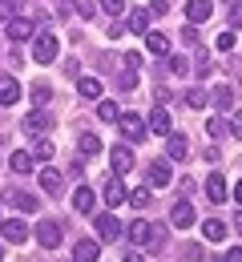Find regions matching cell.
Returning <instances> with one entry per match:
<instances>
[{"label":"cell","instance_id":"6da1fadb","mask_svg":"<svg viewBox=\"0 0 242 262\" xmlns=\"http://www.w3.org/2000/svg\"><path fill=\"white\" fill-rule=\"evenodd\" d=\"M57 53H61L57 33H40V36L33 40V57L40 61V65H53V61H57Z\"/></svg>","mask_w":242,"mask_h":262},{"label":"cell","instance_id":"7a4b0ae2","mask_svg":"<svg viewBox=\"0 0 242 262\" xmlns=\"http://www.w3.org/2000/svg\"><path fill=\"white\" fill-rule=\"evenodd\" d=\"M117 125H121V133H125V141H134V145H138L141 137H145V121H141L138 113H121V117H117Z\"/></svg>","mask_w":242,"mask_h":262},{"label":"cell","instance_id":"3957f363","mask_svg":"<svg viewBox=\"0 0 242 262\" xmlns=\"http://www.w3.org/2000/svg\"><path fill=\"white\" fill-rule=\"evenodd\" d=\"M101 194H105V202H109V206H121V202L129 198V190L121 186V173H113V178H105V182H101Z\"/></svg>","mask_w":242,"mask_h":262},{"label":"cell","instance_id":"277c9868","mask_svg":"<svg viewBox=\"0 0 242 262\" xmlns=\"http://www.w3.org/2000/svg\"><path fill=\"white\" fill-rule=\"evenodd\" d=\"M36 242H40L45 250H57V246H61V222H40V226H36Z\"/></svg>","mask_w":242,"mask_h":262},{"label":"cell","instance_id":"5b68a950","mask_svg":"<svg viewBox=\"0 0 242 262\" xmlns=\"http://www.w3.org/2000/svg\"><path fill=\"white\" fill-rule=\"evenodd\" d=\"M97 238H101V242H117V238H121V222H117L113 214H101V218H97Z\"/></svg>","mask_w":242,"mask_h":262},{"label":"cell","instance_id":"8992f818","mask_svg":"<svg viewBox=\"0 0 242 262\" xmlns=\"http://www.w3.org/2000/svg\"><path fill=\"white\" fill-rule=\"evenodd\" d=\"M170 222L178 230H186V226H194V206L182 198V202H173V210H170Z\"/></svg>","mask_w":242,"mask_h":262},{"label":"cell","instance_id":"52a82bcc","mask_svg":"<svg viewBox=\"0 0 242 262\" xmlns=\"http://www.w3.org/2000/svg\"><path fill=\"white\" fill-rule=\"evenodd\" d=\"M0 234H4V242H25V238H29V226H25L20 218H4V222H0Z\"/></svg>","mask_w":242,"mask_h":262},{"label":"cell","instance_id":"ba28073f","mask_svg":"<svg viewBox=\"0 0 242 262\" xmlns=\"http://www.w3.org/2000/svg\"><path fill=\"white\" fill-rule=\"evenodd\" d=\"M93 206H97V194H93L89 186H77V190H73V210H77V214H89Z\"/></svg>","mask_w":242,"mask_h":262},{"label":"cell","instance_id":"9c48e42d","mask_svg":"<svg viewBox=\"0 0 242 262\" xmlns=\"http://www.w3.org/2000/svg\"><path fill=\"white\" fill-rule=\"evenodd\" d=\"M149 186H170V158H153V165H149Z\"/></svg>","mask_w":242,"mask_h":262},{"label":"cell","instance_id":"30bf717a","mask_svg":"<svg viewBox=\"0 0 242 262\" xmlns=\"http://www.w3.org/2000/svg\"><path fill=\"white\" fill-rule=\"evenodd\" d=\"M97 254H101V242H93V238H81V242L73 246V258L77 262H93Z\"/></svg>","mask_w":242,"mask_h":262},{"label":"cell","instance_id":"8fae6325","mask_svg":"<svg viewBox=\"0 0 242 262\" xmlns=\"http://www.w3.org/2000/svg\"><path fill=\"white\" fill-rule=\"evenodd\" d=\"M129 238H134L138 246H149V242H158V238H153V226H149L145 218H138V222H129Z\"/></svg>","mask_w":242,"mask_h":262},{"label":"cell","instance_id":"7c38bea8","mask_svg":"<svg viewBox=\"0 0 242 262\" xmlns=\"http://www.w3.org/2000/svg\"><path fill=\"white\" fill-rule=\"evenodd\" d=\"M109 162H113V173H129V169H134V154H129L125 145H113Z\"/></svg>","mask_w":242,"mask_h":262},{"label":"cell","instance_id":"4fadbf2b","mask_svg":"<svg viewBox=\"0 0 242 262\" xmlns=\"http://www.w3.org/2000/svg\"><path fill=\"white\" fill-rule=\"evenodd\" d=\"M40 190L61 194V190H65V173H61V169H40Z\"/></svg>","mask_w":242,"mask_h":262},{"label":"cell","instance_id":"5bb4252c","mask_svg":"<svg viewBox=\"0 0 242 262\" xmlns=\"http://www.w3.org/2000/svg\"><path fill=\"white\" fill-rule=\"evenodd\" d=\"M166 137H170V141H166V149H170V162H182V158H186V154H190V141H186V137H182V133H166Z\"/></svg>","mask_w":242,"mask_h":262},{"label":"cell","instance_id":"9a60e30c","mask_svg":"<svg viewBox=\"0 0 242 262\" xmlns=\"http://www.w3.org/2000/svg\"><path fill=\"white\" fill-rule=\"evenodd\" d=\"M206 198H210V202H226V198H230V194H226V178H222V173H210V178H206Z\"/></svg>","mask_w":242,"mask_h":262},{"label":"cell","instance_id":"2e32d148","mask_svg":"<svg viewBox=\"0 0 242 262\" xmlns=\"http://www.w3.org/2000/svg\"><path fill=\"white\" fill-rule=\"evenodd\" d=\"M210 12H214V0H190V4H186V16H190L194 25H202Z\"/></svg>","mask_w":242,"mask_h":262},{"label":"cell","instance_id":"e0dca14e","mask_svg":"<svg viewBox=\"0 0 242 262\" xmlns=\"http://www.w3.org/2000/svg\"><path fill=\"white\" fill-rule=\"evenodd\" d=\"M20 101V85L12 77H0V105H16Z\"/></svg>","mask_w":242,"mask_h":262},{"label":"cell","instance_id":"ac0fdd59","mask_svg":"<svg viewBox=\"0 0 242 262\" xmlns=\"http://www.w3.org/2000/svg\"><path fill=\"white\" fill-rule=\"evenodd\" d=\"M145 129H153V133H170V113L158 105L153 113H149V121H145Z\"/></svg>","mask_w":242,"mask_h":262},{"label":"cell","instance_id":"d6986e66","mask_svg":"<svg viewBox=\"0 0 242 262\" xmlns=\"http://www.w3.org/2000/svg\"><path fill=\"white\" fill-rule=\"evenodd\" d=\"M8 36H12V40H25V36H33V20H29V16H16V20H8Z\"/></svg>","mask_w":242,"mask_h":262},{"label":"cell","instance_id":"ffe728a7","mask_svg":"<svg viewBox=\"0 0 242 262\" xmlns=\"http://www.w3.org/2000/svg\"><path fill=\"white\" fill-rule=\"evenodd\" d=\"M210 101L218 105V113H226V109L234 105V89H230V85H218V89L210 93Z\"/></svg>","mask_w":242,"mask_h":262},{"label":"cell","instance_id":"44dd1931","mask_svg":"<svg viewBox=\"0 0 242 262\" xmlns=\"http://www.w3.org/2000/svg\"><path fill=\"white\" fill-rule=\"evenodd\" d=\"M202 234H206L210 242H222V238H226V222H222V218H206V222H202Z\"/></svg>","mask_w":242,"mask_h":262},{"label":"cell","instance_id":"7402d4cb","mask_svg":"<svg viewBox=\"0 0 242 262\" xmlns=\"http://www.w3.org/2000/svg\"><path fill=\"white\" fill-rule=\"evenodd\" d=\"M145 49H149L153 57H166V53H170V40L162 33H145Z\"/></svg>","mask_w":242,"mask_h":262},{"label":"cell","instance_id":"603a6c76","mask_svg":"<svg viewBox=\"0 0 242 262\" xmlns=\"http://www.w3.org/2000/svg\"><path fill=\"white\" fill-rule=\"evenodd\" d=\"M77 149H81V158H93V154H101V141H97V133H81Z\"/></svg>","mask_w":242,"mask_h":262},{"label":"cell","instance_id":"cb8c5ba5","mask_svg":"<svg viewBox=\"0 0 242 262\" xmlns=\"http://www.w3.org/2000/svg\"><path fill=\"white\" fill-rule=\"evenodd\" d=\"M77 93H81V97H101V81H97V77H81V81H77Z\"/></svg>","mask_w":242,"mask_h":262},{"label":"cell","instance_id":"d4e9b609","mask_svg":"<svg viewBox=\"0 0 242 262\" xmlns=\"http://www.w3.org/2000/svg\"><path fill=\"white\" fill-rule=\"evenodd\" d=\"M25 129L33 133V137H40V133L49 129V117H45V113L36 109V113H29V117H25Z\"/></svg>","mask_w":242,"mask_h":262},{"label":"cell","instance_id":"484cf974","mask_svg":"<svg viewBox=\"0 0 242 262\" xmlns=\"http://www.w3.org/2000/svg\"><path fill=\"white\" fill-rule=\"evenodd\" d=\"M8 202H12L16 210H25V214H36V206H40L33 194H20V190H16V194H8Z\"/></svg>","mask_w":242,"mask_h":262},{"label":"cell","instance_id":"4316f807","mask_svg":"<svg viewBox=\"0 0 242 262\" xmlns=\"http://www.w3.org/2000/svg\"><path fill=\"white\" fill-rule=\"evenodd\" d=\"M12 169H16V173H33V154H29V149H16V154H12Z\"/></svg>","mask_w":242,"mask_h":262},{"label":"cell","instance_id":"83f0119b","mask_svg":"<svg viewBox=\"0 0 242 262\" xmlns=\"http://www.w3.org/2000/svg\"><path fill=\"white\" fill-rule=\"evenodd\" d=\"M125 29H129V33H145V29H149V12H129V25H125Z\"/></svg>","mask_w":242,"mask_h":262},{"label":"cell","instance_id":"f1b7e54d","mask_svg":"<svg viewBox=\"0 0 242 262\" xmlns=\"http://www.w3.org/2000/svg\"><path fill=\"white\" fill-rule=\"evenodd\" d=\"M33 154H36V158H53V154H57V141L40 133V137H36V149H33Z\"/></svg>","mask_w":242,"mask_h":262},{"label":"cell","instance_id":"f546056e","mask_svg":"<svg viewBox=\"0 0 242 262\" xmlns=\"http://www.w3.org/2000/svg\"><path fill=\"white\" fill-rule=\"evenodd\" d=\"M97 117H101V121H117V117H121L117 101H101V105H97Z\"/></svg>","mask_w":242,"mask_h":262},{"label":"cell","instance_id":"4dcf8cb0","mask_svg":"<svg viewBox=\"0 0 242 262\" xmlns=\"http://www.w3.org/2000/svg\"><path fill=\"white\" fill-rule=\"evenodd\" d=\"M206 101H210V93H202L198 85H194V89H186V105H190V109H202Z\"/></svg>","mask_w":242,"mask_h":262},{"label":"cell","instance_id":"1f68e13d","mask_svg":"<svg viewBox=\"0 0 242 262\" xmlns=\"http://www.w3.org/2000/svg\"><path fill=\"white\" fill-rule=\"evenodd\" d=\"M194 73H198V77H210V53H206V49L194 53Z\"/></svg>","mask_w":242,"mask_h":262},{"label":"cell","instance_id":"d6a6232c","mask_svg":"<svg viewBox=\"0 0 242 262\" xmlns=\"http://www.w3.org/2000/svg\"><path fill=\"white\" fill-rule=\"evenodd\" d=\"M33 101L36 105H49V101H53V89H49V85H33Z\"/></svg>","mask_w":242,"mask_h":262},{"label":"cell","instance_id":"836d02e7","mask_svg":"<svg viewBox=\"0 0 242 262\" xmlns=\"http://www.w3.org/2000/svg\"><path fill=\"white\" fill-rule=\"evenodd\" d=\"M206 129H210V137H222V133L230 129V125H226L222 117H210V125H206Z\"/></svg>","mask_w":242,"mask_h":262},{"label":"cell","instance_id":"e575fe53","mask_svg":"<svg viewBox=\"0 0 242 262\" xmlns=\"http://www.w3.org/2000/svg\"><path fill=\"white\" fill-rule=\"evenodd\" d=\"M134 85H138V69L125 65V73H121V89H134Z\"/></svg>","mask_w":242,"mask_h":262},{"label":"cell","instance_id":"d590c367","mask_svg":"<svg viewBox=\"0 0 242 262\" xmlns=\"http://www.w3.org/2000/svg\"><path fill=\"white\" fill-rule=\"evenodd\" d=\"M101 8L113 12V16H121V12H125V0H101Z\"/></svg>","mask_w":242,"mask_h":262},{"label":"cell","instance_id":"8d00e7d4","mask_svg":"<svg viewBox=\"0 0 242 262\" xmlns=\"http://www.w3.org/2000/svg\"><path fill=\"white\" fill-rule=\"evenodd\" d=\"M149 12H153V16H166V12H170V0H149Z\"/></svg>","mask_w":242,"mask_h":262},{"label":"cell","instance_id":"74e56055","mask_svg":"<svg viewBox=\"0 0 242 262\" xmlns=\"http://www.w3.org/2000/svg\"><path fill=\"white\" fill-rule=\"evenodd\" d=\"M129 202H134V206H149V190H134V194H129Z\"/></svg>","mask_w":242,"mask_h":262},{"label":"cell","instance_id":"f35d334b","mask_svg":"<svg viewBox=\"0 0 242 262\" xmlns=\"http://www.w3.org/2000/svg\"><path fill=\"white\" fill-rule=\"evenodd\" d=\"M234 49V33H222L218 36V53H230Z\"/></svg>","mask_w":242,"mask_h":262},{"label":"cell","instance_id":"ab89813d","mask_svg":"<svg viewBox=\"0 0 242 262\" xmlns=\"http://www.w3.org/2000/svg\"><path fill=\"white\" fill-rule=\"evenodd\" d=\"M170 73L182 77V73H186V57H170Z\"/></svg>","mask_w":242,"mask_h":262},{"label":"cell","instance_id":"60d3db41","mask_svg":"<svg viewBox=\"0 0 242 262\" xmlns=\"http://www.w3.org/2000/svg\"><path fill=\"white\" fill-rule=\"evenodd\" d=\"M230 25H234V29H242V4H234V8H230Z\"/></svg>","mask_w":242,"mask_h":262},{"label":"cell","instance_id":"b9f144b4","mask_svg":"<svg viewBox=\"0 0 242 262\" xmlns=\"http://www.w3.org/2000/svg\"><path fill=\"white\" fill-rule=\"evenodd\" d=\"M170 101V89H153V105H166Z\"/></svg>","mask_w":242,"mask_h":262},{"label":"cell","instance_id":"7bdbcfd3","mask_svg":"<svg viewBox=\"0 0 242 262\" xmlns=\"http://www.w3.org/2000/svg\"><path fill=\"white\" fill-rule=\"evenodd\" d=\"M230 133H234V137H242V113H234V121H230Z\"/></svg>","mask_w":242,"mask_h":262},{"label":"cell","instance_id":"ee69618b","mask_svg":"<svg viewBox=\"0 0 242 262\" xmlns=\"http://www.w3.org/2000/svg\"><path fill=\"white\" fill-rule=\"evenodd\" d=\"M226 262H242V250H238V246H230V250H226Z\"/></svg>","mask_w":242,"mask_h":262},{"label":"cell","instance_id":"f6af8a7d","mask_svg":"<svg viewBox=\"0 0 242 262\" xmlns=\"http://www.w3.org/2000/svg\"><path fill=\"white\" fill-rule=\"evenodd\" d=\"M234 198H238V206H242V182H238V186H234Z\"/></svg>","mask_w":242,"mask_h":262},{"label":"cell","instance_id":"bcb514c9","mask_svg":"<svg viewBox=\"0 0 242 262\" xmlns=\"http://www.w3.org/2000/svg\"><path fill=\"white\" fill-rule=\"evenodd\" d=\"M234 226H238V234H242V210H238V218H234Z\"/></svg>","mask_w":242,"mask_h":262},{"label":"cell","instance_id":"7dc6e473","mask_svg":"<svg viewBox=\"0 0 242 262\" xmlns=\"http://www.w3.org/2000/svg\"><path fill=\"white\" fill-rule=\"evenodd\" d=\"M226 4H234V0H226Z\"/></svg>","mask_w":242,"mask_h":262}]
</instances>
